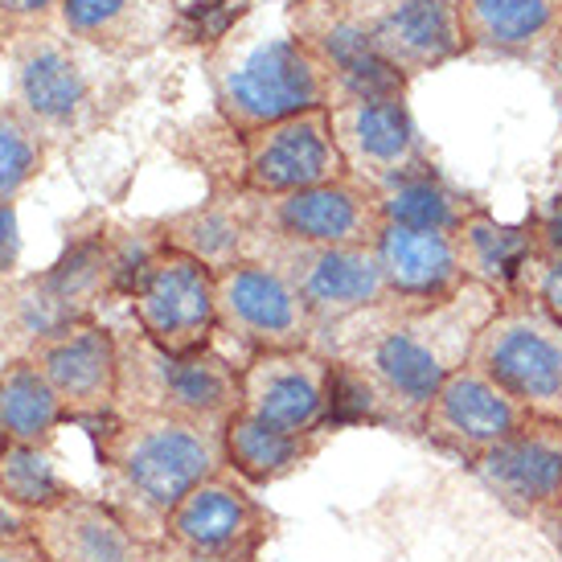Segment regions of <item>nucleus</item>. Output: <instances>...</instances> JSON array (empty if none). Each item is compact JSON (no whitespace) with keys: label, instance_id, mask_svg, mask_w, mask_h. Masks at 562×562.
I'll use <instances>...</instances> for the list:
<instances>
[{"label":"nucleus","instance_id":"obj_1","mask_svg":"<svg viewBox=\"0 0 562 562\" xmlns=\"http://www.w3.org/2000/svg\"><path fill=\"white\" fill-rule=\"evenodd\" d=\"M501 296L469 283L443 304H398L382 300L370 313L345 321L316 345L328 358L349 361L374 386L386 411V431L419 436V419L439 382L469 366L472 345L497 313Z\"/></svg>","mask_w":562,"mask_h":562},{"label":"nucleus","instance_id":"obj_2","mask_svg":"<svg viewBox=\"0 0 562 562\" xmlns=\"http://www.w3.org/2000/svg\"><path fill=\"white\" fill-rule=\"evenodd\" d=\"M4 103L46 140V148H75L120 115L136 94L127 63L87 46L58 25L21 37L4 49Z\"/></svg>","mask_w":562,"mask_h":562},{"label":"nucleus","instance_id":"obj_3","mask_svg":"<svg viewBox=\"0 0 562 562\" xmlns=\"http://www.w3.org/2000/svg\"><path fill=\"white\" fill-rule=\"evenodd\" d=\"M91 439L115 497H124L115 501V509L157 542L165 533V517L181 505V497L226 469L222 431L165 415H115L111 423L94 427Z\"/></svg>","mask_w":562,"mask_h":562},{"label":"nucleus","instance_id":"obj_4","mask_svg":"<svg viewBox=\"0 0 562 562\" xmlns=\"http://www.w3.org/2000/svg\"><path fill=\"white\" fill-rule=\"evenodd\" d=\"M210 87L218 120L238 136L328 108L325 70L292 33L222 37L210 49Z\"/></svg>","mask_w":562,"mask_h":562},{"label":"nucleus","instance_id":"obj_5","mask_svg":"<svg viewBox=\"0 0 562 562\" xmlns=\"http://www.w3.org/2000/svg\"><path fill=\"white\" fill-rule=\"evenodd\" d=\"M238 406H243V366H235L218 345L177 358V353H160L153 341H144L140 328L120 337L115 415H124V419L165 415V419L222 431Z\"/></svg>","mask_w":562,"mask_h":562},{"label":"nucleus","instance_id":"obj_6","mask_svg":"<svg viewBox=\"0 0 562 562\" xmlns=\"http://www.w3.org/2000/svg\"><path fill=\"white\" fill-rule=\"evenodd\" d=\"M115 292L111 283V235L75 238L66 255L42 276L0 280V358H30L58 328L94 316V304Z\"/></svg>","mask_w":562,"mask_h":562},{"label":"nucleus","instance_id":"obj_7","mask_svg":"<svg viewBox=\"0 0 562 562\" xmlns=\"http://www.w3.org/2000/svg\"><path fill=\"white\" fill-rule=\"evenodd\" d=\"M469 361L526 415L562 423V325L538 300H501Z\"/></svg>","mask_w":562,"mask_h":562},{"label":"nucleus","instance_id":"obj_8","mask_svg":"<svg viewBox=\"0 0 562 562\" xmlns=\"http://www.w3.org/2000/svg\"><path fill=\"white\" fill-rule=\"evenodd\" d=\"M243 259H259V263L276 267L283 280L300 292V300L308 304L321 337L325 341L333 328H341L345 321L378 308L386 296V280L378 267L374 247H325V243H283V238L250 235Z\"/></svg>","mask_w":562,"mask_h":562},{"label":"nucleus","instance_id":"obj_9","mask_svg":"<svg viewBox=\"0 0 562 562\" xmlns=\"http://www.w3.org/2000/svg\"><path fill=\"white\" fill-rule=\"evenodd\" d=\"M132 325L160 353H202L218 341V271L186 250L160 247L127 292Z\"/></svg>","mask_w":562,"mask_h":562},{"label":"nucleus","instance_id":"obj_10","mask_svg":"<svg viewBox=\"0 0 562 562\" xmlns=\"http://www.w3.org/2000/svg\"><path fill=\"white\" fill-rule=\"evenodd\" d=\"M222 193V189H214ZM250 235L283 238V243H325V247H374L382 226L374 189L353 177L296 193H222Z\"/></svg>","mask_w":562,"mask_h":562},{"label":"nucleus","instance_id":"obj_11","mask_svg":"<svg viewBox=\"0 0 562 562\" xmlns=\"http://www.w3.org/2000/svg\"><path fill=\"white\" fill-rule=\"evenodd\" d=\"M328 127H333V144L341 153L345 177H353L358 186L374 189V193L436 172L406 99L337 103V108H328Z\"/></svg>","mask_w":562,"mask_h":562},{"label":"nucleus","instance_id":"obj_12","mask_svg":"<svg viewBox=\"0 0 562 562\" xmlns=\"http://www.w3.org/2000/svg\"><path fill=\"white\" fill-rule=\"evenodd\" d=\"M218 333L235 337L247 358L276 349H316L321 337L296 288L259 259H238L218 271Z\"/></svg>","mask_w":562,"mask_h":562},{"label":"nucleus","instance_id":"obj_13","mask_svg":"<svg viewBox=\"0 0 562 562\" xmlns=\"http://www.w3.org/2000/svg\"><path fill=\"white\" fill-rule=\"evenodd\" d=\"M472 472L509 514L562 547V423L530 415Z\"/></svg>","mask_w":562,"mask_h":562},{"label":"nucleus","instance_id":"obj_14","mask_svg":"<svg viewBox=\"0 0 562 562\" xmlns=\"http://www.w3.org/2000/svg\"><path fill=\"white\" fill-rule=\"evenodd\" d=\"M235 148L238 193H296V189L328 186L345 177L341 153L328 127V108L304 111L243 136L235 132ZM235 189H222V193H235Z\"/></svg>","mask_w":562,"mask_h":562},{"label":"nucleus","instance_id":"obj_15","mask_svg":"<svg viewBox=\"0 0 562 562\" xmlns=\"http://www.w3.org/2000/svg\"><path fill=\"white\" fill-rule=\"evenodd\" d=\"M292 37L316 58L328 82V108L358 99H406L411 82L378 54L337 0H292Z\"/></svg>","mask_w":562,"mask_h":562},{"label":"nucleus","instance_id":"obj_16","mask_svg":"<svg viewBox=\"0 0 562 562\" xmlns=\"http://www.w3.org/2000/svg\"><path fill=\"white\" fill-rule=\"evenodd\" d=\"M271 538L276 514L259 497H250L247 484L226 469L181 497L160 533V542L210 559H259Z\"/></svg>","mask_w":562,"mask_h":562},{"label":"nucleus","instance_id":"obj_17","mask_svg":"<svg viewBox=\"0 0 562 562\" xmlns=\"http://www.w3.org/2000/svg\"><path fill=\"white\" fill-rule=\"evenodd\" d=\"M30 361L46 374L75 427H103L120 403V337L99 316L75 321L37 345Z\"/></svg>","mask_w":562,"mask_h":562},{"label":"nucleus","instance_id":"obj_18","mask_svg":"<svg viewBox=\"0 0 562 562\" xmlns=\"http://www.w3.org/2000/svg\"><path fill=\"white\" fill-rule=\"evenodd\" d=\"M526 419L530 415L469 361L439 382V391L431 394L419 419V436L436 452L460 460L464 469H476L484 456L497 443H505Z\"/></svg>","mask_w":562,"mask_h":562},{"label":"nucleus","instance_id":"obj_19","mask_svg":"<svg viewBox=\"0 0 562 562\" xmlns=\"http://www.w3.org/2000/svg\"><path fill=\"white\" fill-rule=\"evenodd\" d=\"M406 82L464 58L456 0H337Z\"/></svg>","mask_w":562,"mask_h":562},{"label":"nucleus","instance_id":"obj_20","mask_svg":"<svg viewBox=\"0 0 562 562\" xmlns=\"http://www.w3.org/2000/svg\"><path fill=\"white\" fill-rule=\"evenodd\" d=\"M328 353L321 349H276L243 361V406L250 419L292 436L328 431Z\"/></svg>","mask_w":562,"mask_h":562},{"label":"nucleus","instance_id":"obj_21","mask_svg":"<svg viewBox=\"0 0 562 562\" xmlns=\"http://www.w3.org/2000/svg\"><path fill=\"white\" fill-rule=\"evenodd\" d=\"M30 538L46 562H157L160 542L136 530L111 501L66 493L30 517Z\"/></svg>","mask_w":562,"mask_h":562},{"label":"nucleus","instance_id":"obj_22","mask_svg":"<svg viewBox=\"0 0 562 562\" xmlns=\"http://www.w3.org/2000/svg\"><path fill=\"white\" fill-rule=\"evenodd\" d=\"M464 58L550 70L562 49V0H456Z\"/></svg>","mask_w":562,"mask_h":562},{"label":"nucleus","instance_id":"obj_23","mask_svg":"<svg viewBox=\"0 0 562 562\" xmlns=\"http://www.w3.org/2000/svg\"><path fill=\"white\" fill-rule=\"evenodd\" d=\"M374 255L386 280V296L398 304H443L472 283L460 267L452 235L382 222L374 235Z\"/></svg>","mask_w":562,"mask_h":562},{"label":"nucleus","instance_id":"obj_24","mask_svg":"<svg viewBox=\"0 0 562 562\" xmlns=\"http://www.w3.org/2000/svg\"><path fill=\"white\" fill-rule=\"evenodd\" d=\"M63 30L120 63L160 49L177 30V0H63Z\"/></svg>","mask_w":562,"mask_h":562},{"label":"nucleus","instance_id":"obj_25","mask_svg":"<svg viewBox=\"0 0 562 562\" xmlns=\"http://www.w3.org/2000/svg\"><path fill=\"white\" fill-rule=\"evenodd\" d=\"M456 255L472 283H481L501 300L517 296L521 271L533 255V214L526 222H497L488 210H476L456 231Z\"/></svg>","mask_w":562,"mask_h":562},{"label":"nucleus","instance_id":"obj_26","mask_svg":"<svg viewBox=\"0 0 562 562\" xmlns=\"http://www.w3.org/2000/svg\"><path fill=\"white\" fill-rule=\"evenodd\" d=\"M325 439L328 436H292L250 419L247 411H235L222 427V460L226 472H235L243 484H276L304 469L325 448Z\"/></svg>","mask_w":562,"mask_h":562},{"label":"nucleus","instance_id":"obj_27","mask_svg":"<svg viewBox=\"0 0 562 562\" xmlns=\"http://www.w3.org/2000/svg\"><path fill=\"white\" fill-rule=\"evenodd\" d=\"M66 406L30 358L0 366V436L9 443L49 448L66 427Z\"/></svg>","mask_w":562,"mask_h":562},{"label":"nucleus","instance_id":"obj_28","mask_svg":"<svg viewBox=\"0 0 562 562\" xmlns=\"http://www.w3.org/2000/svg\"><path fill=\"white\" fill-rule=\"evenodd\" d=\"M160 238L165 247L186 250L198 263H205L210 271H222L243 259L247 247V226L238 222V214L231 210V202L222 193H210V202L181 210L172 218H160Z\"/></svg>","mask_w":562,"mask_h":562},{"label":"nucleus","instance_id":"obj_29","mask_svg":"<svg viewBox=\"0 0 562 562\" xmlns=\"http://www.w3.org/2000/svg\"><path fill=\"white\" fill-rule=\"evenodd\" d=\"M382 222H398V226H415V231H436V235H452L464 222L481 210V205L452 189L439 172L403 181V186L378 189L374 193Z\"/></svg>","mask_w":562,"mask_h":562},{"label":"nucleus","instance_id":"obj_30","mask_svg":"<svg viewBox=\"0 0 562 562\" xmlns=\"http://www.w3.org/2000/svg\"><path fill=\"white\" fill-rule=\"evenodd\" d=\"M0 493L13 509L33 517L49 509L54 501H63L70 493V484L58 476L54 460H49V448L4 443V452H0Z\"/></svg>","mask_w":562,"mask_h":562},{"label":"nucleus","instance_id":"obj_31","mask_svg":"<svg viewBox=\"0 0 562 562\" xmlns=\"http://www.w3.org/2000/svg\"><path fill=\"white\" fill-rule=\"evenodd\" d=\"M46 140L0 99V202H13L46 169Z\"/></svg>","mask_w":562,"mask_h":562},{"label":"nucleus","instance_id":"obj_32","mask_svg":"<svg viewBox=\"0 0 562 562\" xmlns=\"http://www.w3.org/2000/svg\"><path fill=\"white\" fill-rule=\"evenodd\" d=\"M63 0H0V49L42 30L63 25Z\"/></svg>","mask_w":562,"mask_h":562},{"label":"nucleus","instance_id":"obj_33","mask_svg":"<svg viewBox=\"0 0 562 562\" xmlns=\"http://www.w3.org/2000/svg\"><path fill=\"white\" fill-rule=\"evenodd\" d=\"M517 296H530L547 308L554 321L562 325V259L550 255H530V263L521 271V288Z\"/></svg>","mask_w":562,"mask_h":562},{"label":"nucleus","instance_id":"obj_34","mask_svg":"<svg viewBox=\"0 0 562 562\" xmlns=\"http://www.w3.org/2000/svg\"><path fill=\"white\" fill-rule=\"evenodd\" d=\"M16 259H21V231H16L13 202H0V280L13 276Z\"/></svg>","mask_w":562,"mask_h":562},{"label":"nucleus","instance_id":"obj_35","mask_svg":"<svg viewBox=\"0 0 562 562\" xmlns=\"http://www.w3.org/2000/svg\"><path fill=\"white\" fill-rule=\"evenodd\" d=\"M0 562H46V554L37 550L30 533H21V538H9V542H0Z\"/></svg>","mask_w":562,"mask_h":562},{"label":"nucleus","instance_id":"obj_36","mask_svg":"<svg viewBox=\"0 0 562 562\" xmlns=\"http://www.w3.org/2000/svg\"><path fill=\"white\" fill-rule=\"evenodd\" d=\"M21 533H30V517L13 509L4 493H0V542H9V538H21Z\"/></svg>","mask_w":562,"mask_h":562},{"label":"nucleus","instance_id":"obj_37","mask_svg":"<svg viewBox=\"0 0 562 562\" xmlns=\"http://www.w3.org/2000/svg\"><path fill=\"white\" fill-rule=\"evenodd\" d=\"M157 562H259V559H210V554H189V550H177V547H169V542H160Z\"/></svg>","mask_w":562,"mask_h":562},{"label":"nucleus","instance_id":"obj_38","mask_svg":"<svg viewBox=\"0 0 562 562\" xmlns=\"http://www.w3.org/2000/svg\"><path fill=\"white\" fill-rule=\"evenodd\" d=\"M550 70H554V82H559V91H562V49H559V58H554V66H550Z\"/></svg>","mask_w":562,"mask_h":562},{"label":"nucleus","instance_id":"obj_39","mask_svg":"<svg viewBox=\"0 0 562 562\" xmlns=\"http://www.w3.org/2000/svg\"><path fill=\"white\" fill-rule=\"evenodd\" d=\"M547 210H550V214H554V218H562V198H554V202H550Z\"/></svg>","mask_w":562,"mask_h":562},{"label":"nucleus","instance_id":"obj_40","mask_svg":"<svg viewBox=\"0 0 562 562\" xmlns=\"http://www.w3.org/2000/svg\"><path fill=\"white\" fill-rule=\"evenodd\" d=\"M4 443H9V439H4V436H0V452H4Z\"/></svg>","mask_w":562,"mask_h":562},{"label":"nucleus","instance_id":"obj_41","mask_svg":"<svg viewBox=\"0 0 562 562\" xmlns=\"http://www.w3.org/2000/svg\"><path fill=\"white\" fill-rule=\"evenodd\" d=\"M0 63H4V49H0Z\"/></svg>","mask_w":562,"mask_h":562},{"label":"nucleus","instance_id":"obj_42","mask_svg":"<svg viewBox=\"0 0 562 562\" xmlns=\"http://www.w3.org/2000/svg\"><path fill=\"white\" fill-rule=\"evenodd\" d=\"M559 554H562V547H559Z\"/></svg>","mask_w":562,"mask_h":562}]
</instances>
